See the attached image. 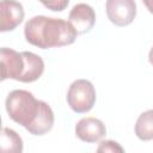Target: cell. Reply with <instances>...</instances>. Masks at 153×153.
<instances>
[{
  "mask_svg": "<svg viewBox=\"0 0 153 153\" xmlns=\"http://www.w3.org/2000/svg\"><path fill=\"white\" fill-rule=\"evenodd\" d=\"M38 1H41L48 10H51L55 12L63 11L69 4V0H38Z\"/></svg>",
  "mask_w": 153,
  "mask_h": 153,
  "instance_id": "obj_12",
  "label": "cell"
},
{
  "mask_svg": "<svg viewBox=\"0 0 153 153\" xmlns=\"http://www.w3.org/2000/svg\"><path fill=\"white\" fill-rule=\"evenodd\" d=\"M135 134L142 141L153 140V110H147L137 117Z\"/></svg>",
  "mask_w": 153,
  "mask_h": 153,
  "instance_id": "obj_10",
  "label": "cell"
},
{
  "mask_svg": "<svg viewBox=\"0 0 153 153\" xmlns=\"http://www.w3.org/2000/svg\"><path fill=\"white\" fill-rule=\"evenodd\" d=\"M106 134L104 123L96 117H84L75 126V135L85 142H97Z\"/></svg>",
  "mask_w": 153,
  "mask_h": 153,
  "instance_id": "obj_8",
  "label": "cell"
},
{
  "mask_svg": "<svg viewBox=\"0 0 153 153\" xmlns=\"http://www.w3.org/2000/svg\"><path fill=\"white\" fill-rule=\"evenodd\" d=\"M0 61H1V80L4 81L5 79L8 78L19 80L25 67V62L22 53L4 47L0 50Z\"/></svg>",
  "mask_w": 153,
  "mask_h": 153,
  "instance_id": "obj_5",
  "label": "cell"
},
{
  "mask_svg": "<svg viewBox=\"0 0 153 153\" xmlns=\"http://www.w3.org/2000/svg\"><path fill=\"white\" fill-rule=\"evenodd\" d=\"M68 22L74 26L78 33H87L96 23V13L87 4H76L69 12Z\"/></svg>",
  "mask_w": 153,
  "mask_h": 153,
  "instance_id": "obj_7",
  "label": "cell"
},
{
  "mask_svg": "<svg viewBox=\"0 0 153 153\" xmlns=\"http://www.w3.org/2000/svg\"><path fill=\"white\" fill-rule=\"evenodd\" d=\"M24 19V8L16 0H1L0 2V31L14 30Z\"/></svg>",
  "mask_w": 153,
  "mask_h": 153,
  "instance_id": "obj_6",
  "label": "cell"
},
{
  "mask_svg": "<svg viewBox=\"0 0 153 153\" xmlns=\"http://www.w3.org/2000/svg\"><path fill=\"white\" fill-rule=\"evenodd\" d=\"M22 55L24 57L25 67L18 81H22V82L36 81L37 79L41 78V75L44 72V62L42 57L31 51H22Z\"/></svg>",
  "mask_w": 153,
  "mask_h": 153,
  "instance_id": "obj_9",
  "label": "cell"
},
{
  "mask_svg": "<svg viewBox=\"0 0 153 153\" xmlns=\"http://www.w3.org/2000/svg\"><path fill=\"white\" fill-rule=\"evenodd\" d=\"M106 16L117 26L129 25L136 16V4L134 0H106Z\"/></svg>",
  "mask_w": 153,
  "mask_h": 153,
  "instance_id": "obj_4",
  "label": "cell"
},
{
  "mask_svg": "<svg viewBox=\"0 0 153 153\" xmlns=\"http://www.w3.org/2000/svg\"><path fill=\"white\" fill-rule=\"evenodd\" d=\"M142 2L147 7V10L153 14V0H142Z\"/></svg>",
  "mask_w": 153,
  "mask_h": 153,
  "instance_id": "obj_14",
  "label": "cell"
},
{
  "mask_svg": "<svg viewBox=\"0 0 153 153\" xmlns=\"http://www.w3.org/2000/svg\"><path fill=\"white\" fill-rule=\"evenodd\" d=\"M67 103L76 114L88 112L96 103V90L92 82L86 79L73 81L67 92Z\"/></svg>",
  "mask_w": 153,
  "mask_h": 153,
  "instance_id": "obj_3",
  "label": "cell"
},
{
  "mask_svg": "<svg viewBox=\"0 0 153 153\" xmlns=\"http://www.w3.org/2000/svg\"><path fill=\"white\" fill-rule=\"evenodd\" d=\"M0 146L2 152L19 153L23 151V140L22 137L10 128H2L0 136Z\"/></svg>",
  "mask_w": 153,
  "mask_h": 153,
  "instance_id": "obj_11",
  "label": "cell"
},
{
  "mask_svg": "<svg viewBox=\"0 0 153 153\" xmlns=\"http://www.w3.org/2000/svg\"><path fill=\"white\" fill-rule=\"evenodd\" d=\"M148 60H149V63L153 66V48H151V50H149V54H148Z\"/></svg>",
  "mask_w": 153,
  "mask_h": 153,
  "instance_id": "obj_15",
  "label": "cell"
},
{
  "mask_svg": "<svg viewBox=\"0 0 153 153\" xmlns=\"http://www.w3.org/2000/svg\"><path fill=\"white\" fill-rule=\"evenodd\" d=\"M6 111L11 120L32 135L48 133L54 124V112L43 100L25 90H13L6 98Z\"/></svg>",
  "mask_w": 153,
  "mask_h": 153,
  "instance_id": "obj_1",
  "label": "cell"
},
{
  "mask_svg": "<svg viewBox=\"0 0 153 153\" xmlns=\"http://www.w3.org/2000/svg\"><path fill=\"white\" fill-rule=\"evenodd\" d=\"M24 35L30 44L48 49L74 43L78 32L69 22L61 18L35 16L26 22Z\"/></svg>",
  "mask_w": 153,
  "mask_h": 153,
  "instance_id": "obj_2",
  "label": "cell"
},
{
  "mask_svg": "<svg viewBox=\"0 0 153 153\" xmlns=\"http://www.w3.org/2000/svg\"><path fill=\"white\" fill-rule=\"evenodd\" d=\"M97 152H124V149L116 142V141H112V140H105V141H102L97 148Z\"/></svg>",
  "mask_w": 153,
  "mask_h": 153,
  "instance_id": "obj_13",
  "label": "cell"
}]
</instances>
